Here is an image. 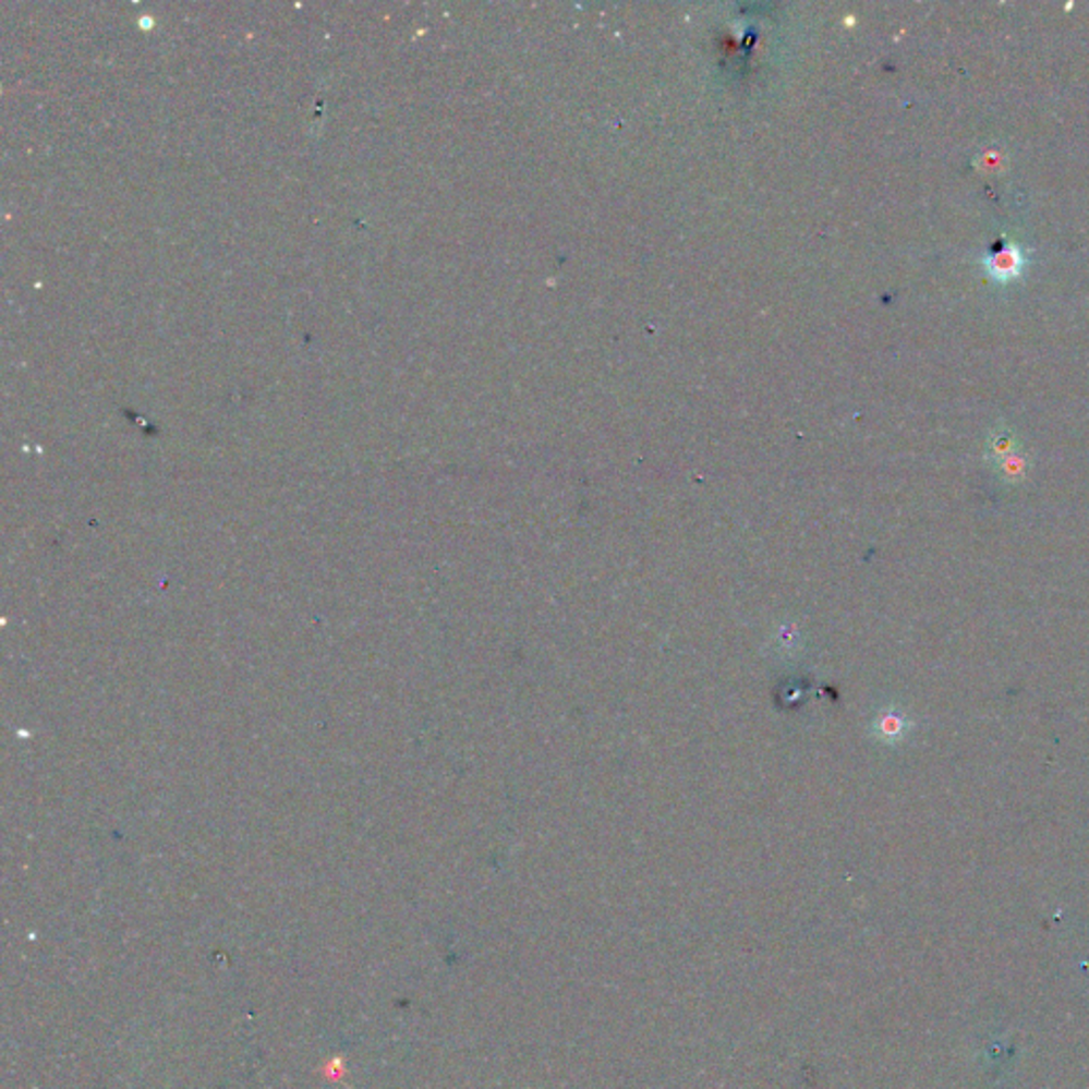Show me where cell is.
Segmentation results:
<instances>
[{
	"label": "cell",
	"mask_w": 1089,
	"mask_h": 1089,
	"mask_svg": "<svg viewBox=\"0 0 1089 1089\" xmlns=\"http://www.w3.org/2000/svg\"><path fill=\"white\" fill-rule=\"evenodd\" d=\"M983 266L988 270V275L999 281V283H1011L1015 281L1017 277H1021V273L1026 270L1028 266V261L1021 252L1019 245L1015 243H1004L999 250L990 252L985 258H983Z\"/></svg>",
	"instance_id": "6da1fadb"
},
{
	"label": "cell",
	"mask_w": 1089,
	"mask_h": 1089,
	"mask_svg": "<svg viewBox=\"0 0 1089 1089\" xmlns=\"http://www.w3.org/2000/svg\"><path fill=\"white\" fill-rule=\"evenodd\" d=\"M977 165H979L983 171H1001V167H1003V156H999V154H994V152H985Z\"/></svg>",
	"instance_id": "7a4b0ae2"
}]
</instances>
